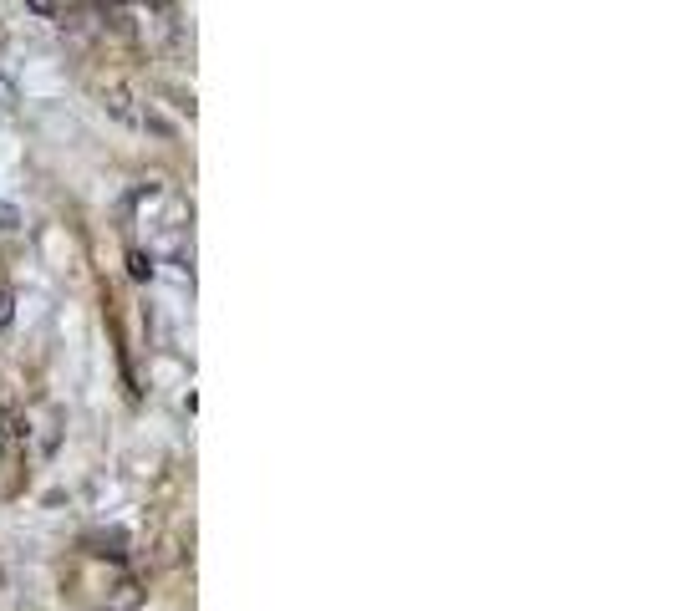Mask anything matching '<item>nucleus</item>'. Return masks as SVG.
<instances>
[{
	"label": "nucleus",
	"instance_id": "1",
	"mask_svg": "<svg viewBox=\"0 0 677 611\" xmlns=\"http://www.w3.org/2000/svg\"><path fill=\"white\" fill-rule=\"evenodd\" d=\"M102 107H107L118 123H128V128H143V118H148V107H138V97H133L128 87H107V92H102Z\"/></svg>",
	"mask_w": 677,
	"mask_h": 611
},
{
	"label": "nucleus",
	"instance_id": "2",
	"mask_svg": "<svg viewBox=\"0 0 677 611\" xmlns=\"http://www.w3.org/2000/svg\"><path fill=\"white\" fill-rule=\"evenodd\" d=\"M82 545H87L92 555H107V561H123V555H128V535H123V530H92Z\"/></svg>",
	"mask_w": 677,
	"mask_h": 611
},
{
	"label": "nucleus",
	"instance_id": "3",
	"mask_svg": "<svg viewBox=\"0 0 677 611\" xmlns=\"http://www.w3.org/2000/svg\"><path fill=\"white\" fill-rule=\"evenodd\" d=\"M143 606V586L128 576V581H118V586H112L107 591V601H102V611H138Z\"/></svg>",
	"mask_w": 677,
	"mask_h": 611
},
{
	"label": "nucleus",
	"instance_id": "4",
	"mask_svg": "<svg viewBox=\"0 0 677 611\" xmlns=\"http://www.w3.org/2000/svg\"><path fill=\"white\" fill-rule=\"evenodd\" d=\"M128 270H133V281H153V255L128 250Z\"/></svg>",
	"mask_w": 677,
	"mask_h": 611
},
{
	"label": "nucleus",
	"instance_id": "5",
	"mask_svg": "<svg viewBox=\"0 0 677 611\" xmlns=\"http://www.w3.org/2000/svg\"><path fill=\"white\" fill-rule=\"evenodd\" d=\"M6 107H16V82L0 72V113H6Z\"/></svg>",
	"mask_w": 677,
	"mask_h": 611
},
{
	"label": "nucleus",
	"instance_id": "6",
	"mask_svg": "<svg viewBox=\"0 0 677 611\" xmlns=\"http://www.w3.org/2000/svg\"><path fill=\"white\" fill-rule=\"evenodd\" d=\"M11 316H16V301H11V291H0V331L11 326Z\"/></svg>",
	"mask_w": 677,
	"mask_h": 611
},
{
	"label": "nucleus",
	"instance_id": "7",
	"mask_svg": "<svg viewBox=\"0 0 677 611\" xmlns=\"http://www.w3.org/2000/svg\"><path fill=\"white\" fill-rule=\"evenodd\" d=\"M0 230H16V209L11 204H0Z\"/></svg>",
	"mask_w": 677,
	"mask_h": 611
},
{
	"label": "nucleus",
	"instance_id": "8",
	"mask_svg": "<svg viewBox=\"0 0 677 611\" xmlns=\"http://www.w3.org/2000/svg\"><path fill=\"white\" fill-rule=\"evenodd\" d=\"M118 6H128V0H118Z\"/></svg>",
	"mask_w": 677,
	"mask_h": 611
}]
</instances>
